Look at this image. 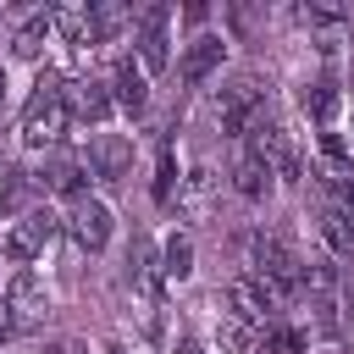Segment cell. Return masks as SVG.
<instances>
[{
	"instance_id": "cell-1",
	"label": "cell",
	"mask_w": 354,
	"mask_h": 354,
	"mask_svg": "<svg viewBox=\"0 0 354 354\" xmlns=\"http://www.w3.org/2000/svg\"><path fill=\"white\" fill-rule=\"evenodd\" d=\"M66 127H72L66 83H61V72H39V83H33L28 105H22V149H44L50 155V149H61Z\"/></svg>"
},
{
	"instance_id": "cell-2",
	"label": "cell",
	"mask_w": 354,
	"mask_h": 354,
	"mask_svg": "<svg viewBox=\"0 0 354 354\" xmlns=\"http://www.w3.org/2000/svg\"><path fill=\"white\" fill-rule=\"evenodd\" d=\"M266 116H271V83L260 72H238L216 88V127L227 138H249Z\"/></svg>"
},
{
	"instance_id": "cell-3",
	"label": "cell",
	"mask_w": 354,
	"mask_h": 354,
	"mask_svg": "<svg viewBox=\"0 0 354 354\" xmlns=\"http://www.w3.org/2000/svg\"><path fill=\"white\" fill-rule=\"evenodd\" d=\"M249 271H254L282 304L304 293V254H299L288 238H277V232H254V238H249Z\"/></svg>"
},
{
	"instance_id": "cell-4",
	"label": "cell",
	"mask_w": 354,
	"mask_h": 354,
	"mask_svg": "<svg viewBox=\"0 0 354 354\" xmlns=\"http://www.w3.org/2000/svg\"><path fill=\"white\" fill-rule=\"evenodd\" d=\"M221 315L238 321V326H249V332H271V326L282 321V299H277L254 271H243V277H232V282L221 288Z\"/></svg>"
},
{
	"instance_id": "cell-5",
	"label": "cell",
	"mask_w": 354,
	"mask_h": 354,
	"mask_svg": "<svg viewBox=\"0 0 354 354\" xmlns=\"http://www.w3.org/2000/svg\"><path fill=\"white\" fill-rule=\"evenodd\" d=\"M55 232H66V221L50 210V205H33L22 221H11V232L0 238V254L22 271V266H33V260H44V249L55 243Z\"/></svg>"
},
{
	"instance_id": "cell-6",
	"label": "cell",
	"mask_w": 354,
	"mask_h": 354,
	"mask_svg": "<svg viewBox=\"0 0 354 354\" xmlns=\"http://www.w3.org/2000/svg\"><path fill=\"white\" fill-rule=\"evenodd\" d=\"M133 61L144 66V77H160L171 66V6L133 11Z\"/></svg>"
},
{
	"instance_id": "cell-7",
	"label": "cell",
	"mask_w": 354,
	"mask_h": 354,
	"mask_svg": "<svg viewBox=\"0 0 354 354\" xmlns=\"http://www.w3.org/2000/svg\"><path fill=\"white\" fill-rule=\"evenodd\" d=\"M61 221H66V232H72V243H77L83 254H105V249H111L116 216H111V205H105L100 194H83V199H72Z\"/></svg>"
},
{
	"instance_id": "cell-8",
	"label": "cell",
	"mask_w": 354,
	"mask_h": 354,
	"mask_svg": "<svg viewBox=\"0 0 354 354\" xmlns=\"http://www.w3.org/2000/svg\"><path fill=\"white\" fill-rule=\"evenodd\" d=\"M83 160H88V177H100L105 188H116V183L133 177V138L127 133H88Z\"/></svg>"
},
{
	"instance_id": "cell-9",
	"label": "cell",
	"mask_w": 354,
	"mask_h": 354,
	"mask_svg": "<svg viewBox=\"0 0 354 354\" xmlns=\"http://www.w3.org/2000/svg\"><path fill=\"white\" fill-rule=\"evenodd\" d=\"M66 111H72V122H88L94 133H105V122L116 116L111 83L105 77H72L66 83Z\"/></svg>"
},
{
	"instance_id": "cell-10",
	"label": "cell",
	"mask_w": 354,
	"mask_h": 354,
	"mask_svg": "<svg viewBox=\"0 0 354 354\" xmlns=\"http://www.w3.org/2000/svg\"><path fill=\"white\" fill-rule=\"evenodd\" d=\"M6 310H11V321H17V326L44 321V310H50V288H44V277H39L33 266H22V271L6 282Z\"/></svg>"
},
{
	"instance_id": "cell-11",
	"label": "cell",
	"mask_w": 354,
	"mask_h": 354,
	"mask_svg": "<svg viewBox=\"0 0 354 354\" xmlns=\"http://www.w3.org/2000/svg\"><path fill=\"white\" fill-rule=\"evenodd\" d=\"M221 61H227V39H221V33H194V39L183 44L177 72H183L188 88H199V83H210V77L221 72Z\"/></svg>"
},
{
	"instance_id": "cell-12",
	"label": "cell",
	"mask_w": 354,
	"mask_h": 354,
	"mask_svg": "<svg viewBox=\"0 0 354 354\" xmlns=\"http://www.w3.org/2000/svg\"><path fill=\"white\" fill-rule=\"evenodd\" d=\"M39 188L61 194L66 205L83 199V194H88V160H83V155H61V149H50L44 166H39Z\"/></svg>"
},
{
	"instance_id": "cell-13",
	"label": "cell",
	"mask_w": 354,
	"mask_h": 354,
	"mask_svg": "<svg viewBox=\"0 0 354 354\" xmlns=\"http://www.w3.org/2000/svg\"><path fill=\"white\" fill-rule=\"evenodd\" d=\"M105 83H111V100H116V111H127V116H144V105H149V77H144V66H138L133 55H116Z\"/></svg>"
},
{
	"instance_id": "cell-14",
	"label": "cell",
	"mask_w": 354,
	"mask_h": 354,
	"mask_svg": "<svg viewBox=\"0 0 354 354\" xmlns=\"http://www.w3.org/2000/svg\"><path fill=\"white\" fill-rule=\"evenodd\" d=\"M315 238L326 243V254H354V210L337 199H315Z\"/></svg>"
},
{
	"instance_id": "cell-15",
	"label": "cell",
	"mask_w": 354,
	"mask_h": 354,
	"mask_svg": "<svg viewBox=\"0 0 354 354\" xmlns=\"http://www.w3.org/2000/svg\"><path fill=\"white\" fill-rule=\"evenodd\" d=\"M299 111H304L321 133H332V122H337V111H343V88H337V77H332V72H321L315 83H304Z\"/></svg>"
},
{
	"instance_id": "cell-16",
	"label": "cell",
	"mask_w": 354,
	"mask_h": 354,
	"mask_svg": "<svg viewBox=\"0 0 354 354\" xmlns=\"http://www.w3.org/2000/svg\"><path fill=\"white\" fill-rule=\"evenodd\" d=\"M260 160L271 166V177H277V183H299V177H304V144H299V133L277 122V133H271V144H266V155H260Z\"/></svg>"
},
{
	"instance_id": "cell-17",
	"label": "cell",
	"mask_w": 354,
	"mask_h": 354,
	"mask_svg": "<svg viewBox=\"0 0 354 354\" xmlns=\"http://www.w3.org/2000/svg\"><path fill=\"white\" fill-rule=\"evenodd\" d=\"M50 39H55V22H50V11H28V17L11 28V55H17V61H39Z\"/></svg>"
},
{
	"instance_id": "cell-18",
	"label": "cell",
	"mask_w": 354,
	"mask_h": 354,
	"mask_svg": "<svg viewBox=\"0 0 354 354\" xmlns=\"http://www.w3.org/2000/svg\"><path fill=\"white\" fill-rule=\"evenodd\" d=\"M232 188L249 199V205H260V199H271V188H277V177H271V166L254 155V149H243L238 160H232Z\"/></svg>"
},
{
	"instance_id": "cell-19",
	"label": "cell",
	"mask_w": 354,
	"mask_h": 354,
	"mask_svg": "<svg viewBox=\"0 0 354 354\" xmlns=\"http://www.w3.org/2000/svg\"><path fill=\"white\" fill-rule=\"evenodd\" d=\"M50 22H55V39H61V44H72V50H94L88 6H50Z\"/></svg>"
},
{
	"instance_id": "cell-20",
	"label": "cell",
	"mask_w": 354,
	"mask_h": 354,
	"mask_svg": "<svg viewBox=\"0 0 354 354\" xmlns=\"http://www.w3.org/2000/svg\"><path fill=\"white\" fill-rule=\"evenodd\" d=\"M188 271H194V243H188V232H171L166 249H160V277L166 282H183Z\"/></svg>"
},
{
	"instance_id": "cell-21",
	"label": "cell",
	"mask_w": 354,
	"mask_h": 354,
	"mask_svg": "<svg viewBox=\"0 0 354 354\" xmlns=\"http://www.w3.org/2000/svg\"><path fill=\"white\" fill-rule=\"evenodd\" d=\"M177 183H183V177H177V155H171V138H166V144L155 149V183H149V194H155V205H166Z\"/></svg>"
},
{
	"instance_id": "cell-22",
	"label": "cell",
	"mask_w": 354,
	"mask_h": 354,
	"mask_svg": "<svg viewBox=\"0 0 354 354\" xmlns=\"http://www.w3.org/2000/svg\"><path fill=\"white\" fill-rule=\"evenodd\" d=\"M183 205H188V210H205V205H210V171H205V166H194V171L183 177Z\"/></svg>"
},
{
	"instance_id": "cell-23",
	"label": "cell",
	"mask_w": 354,
	"mask_h": 354,
	"mask_svg": "<svg viewBox=\"0 0 354 354\" xmlns=\"http://www.w3.org/2000/svg\"><path fill=\"white\" fill-rule=\"evenodd\" d=\"M293 22L299 28H343V11H332V6H299Z\"/></svg>"
},
{
	"instance_id": "cell-24",
	"label": "cell",
	"mask_w": 354,
	"mask_h": 354,
	"mask_svg": "<svg viewBox=\"0 0 354 354\" xmlns=\"http://www.w3.org/2000/svg\"><path fill=\"white\" fill-rule=\"evenodd\" d=\"M17 183H22V171H17V166H0V210L11 205V194H17Z\"/></svg>"
},
{
	"instance_id": "cell-25",
	"label": "cell",
	"mask_w": 354,
	"mask_h": 354,
	"mask_svg": "<svg viewBox=\"0 0 354 354\" xmlns=\"http://www.w3.org/2000/svg\"><path fill=\"white\" fill-rule=\"evenodd\" d=\"M177 354H205V348H199V337H194V332H183V337H177Z\"/></svg>"
},
{
	"instance_id": "cell-26",
	"label": "cell",
	"mask_w": 354,
	"mask_h": 354,
	"mask_svg": "<svg viewBox=\"0 0 354 354\" xmlns=\"http://www.w3.org/2000/svg\"><path fill=\"white\" fill-rule=\"evenodd\" d=\"M44 354H77V343H50Z\"/></svg>"
},
{
	"instance_id": "cell-27",
	"label": "cell",
	"mask_w": 354,
	"mask_h": 354,
	"mask_svg": "<svg viewBox=\"0 0 354 354\" xmlns=\"http://www.w3.org/2000/svg\"><path fill=\"white\" fill-rule=\"evenodd\" d=\"M0 105H6V66H0Z\"/></svg>"
},
{
	"instance_id": "cell-28",
	"label": "cell",
	"mask_w": 354,
	"mask_h": 354,
	"mask_svg": "<svg viewBox=\"0 0 354 354\" xmlns=\"http://www.w3.org/2000/svg\"><path fill=\"white\" fill-rule=\"evenodd\" d=\"M348 127H354V116H348Z\"/></svg>"
},
{
	"instance_id": "cell-29",
	"label": "cell",
	"mask_w": 354,
	"mask_h": 354,
	"mask_svg": "<svg viewBox=\"0 0 354 354\" xmlns=\"http://www.w3.org/2000/svg\"><path fill=\"white\" fill-rule=\"evenodd\" d=\"M144 354H149V348H144Z\"/></svg>"
}]
</instances>
